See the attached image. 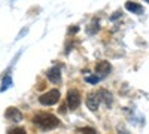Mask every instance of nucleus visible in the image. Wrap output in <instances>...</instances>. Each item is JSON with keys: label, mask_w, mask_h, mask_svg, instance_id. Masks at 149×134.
Masks as SVG:
<instances>
[{"label": "nucleus", "mask_w": 149, "mask_h": 134, "mask_svg": "<svg viewBox=\"0 0 149 134\" xmlns=\"http://www.w3.org/2000/svg\"><path fill=\"white\" fill-rule=\"evenodd\" d=\"M98 30H100V24H98V21L97 19H94L88 27H86V33H88L90 36H93V34H95Z\"/></svg>", "instance_id": "9d476101"}, {"label": "nucleus", "mask_w": 149, "mask_h": 134, "mask_svg": "<svg viewBox=\"0 0 149 134\" xmlns=\"http://www.w3.org/2000/svg\"><path fill=\"white\" fill-rule=\"evenodd\" d=\"M27 31H29V28H24V30H21V33L18 34V37H17V40H18V39H21V37H22V34H26Z\"/></svg>", "instance_id": "dca6fc26"}, {"label": "nucleus", "mask_w": 149, "mask_h": 134, "mask_svg": "<svg viewBox=\"0 0 149 134\" xmlns=\"http://www.w3.org/2000/svg\"><path fill=\"white\" fill-rule=\"evenodd\" d=\"M9 133L10 134H26V130L24 128H12V130H9Z\"/></svg>", "instance_id": "4468645a"}, {"label": "nucleus", "mask_w": 149, "mask_h": 134, "mask_svg": "<svg viewBox=\"0 0 149 134\" xmlns=\"http://www.w3.org/2000/svg\"><path fill=\"white\" fill-rule=\"evenodd\" d=\"M85 81L88 82V83H93V85H95V83H98L102 81V78L98 76V75H94V76H86L85 78Z\"/></svg>", "instance_id": "f8f14e48"}, {"label": "nucleus", "mask_w": 149, "mask_h": 134, "mask_svg": "<svg viewBox=\"0 0 149 134\" xmlns=\"http://www.w3.org/2000/svg\"><path fill=\"white\" fill-rule=\"evenodd\" d=\"M60 97H61V94L58 90H49L48 92H45L39 97V103L43 106H52V104L58 103Z\"/></svg>", "instance_id": "f03ea898"}, {"label": "nucleus", "mask_w": 149, "mask_h": 134, "mask_svg": "<svg viewBox=\"0 0 149 134\" xmlns=\"http://www.w3.org/2000/svg\"><path fill=\"white\" fill-rule=\"evenodd\" d=\"M125 9L130 10L131 14H137V15L143 14V6L136 2H125Z\"/></svg>", "instance_id": "6e6552de"}, {"label": "nucleus", "mask_w": 149, "mask_h": 134, "mask_svg": "<svg viewBox=\"0 0 149 134\" xmlns=\"http://www.w3.org/2000/svg\"><path fill=\"white\" fill-rule=\"evenodd\" d=\"M110 70H112V66H110L107 61H98V63L95 64V73H97V75L100 76L102 79L109 75Z\"/></svg>", "instance_id": "423d86ee"}, {"label": "nucleus", "mask_w": 149, "mask_h": 134, "mask_svg": "<svg viewBox=\"0 0 149 134\" xmlns=\"http://www.w3.org/2000/svg\"><path fill=\"white\" fill-rule=\"evenodd\" d=\"M12 85H14V81H12V78H10V76H5V78L2 79V87H0V92L6 91L8 88L12 87Z\"/></svg>", "instance_id": "9b49d317"}, {"label": "nucleus", "mask_w": 149, "mask_h": 134, "mask_svg": "<svg viewBox=\"0 0 149 134\" xmlns=\"http://www.w3.org/2000/svg\"><path fill=\"white\" fill-rule=\"evenodd\" d=\"M5 118L8 121H12V122L18 124V122L22 121V113H21L19 109H17V107H8L6 112H5Z\"/></svg>", "instance_id": "39448f33"}, {"label": "nucleus", "mask_w": 149, "mask_h": 134, "mask_svg": "<svg viewBox=\"0 0 149 134\" xmlns=\"http://www.w3.org/2000/svg\"><path fill=\"white\" fill-rule=\"evenodd\" d=\"M100 101H102V99H100V95H98V92L97 94L95 92H91V94L86 95L85 104H86V107H88L91 112H95L97 109H98V106H100Z\"/></svg>", "instance_id": "20e7f679"}, {"label": "nucleus", "mask_w": 149, "mask_h": 134, "mask_svg": "<svg viewBox=\"0 0 149 134\" xmlns=\"http://www.w3.org/2000/svg\"><path fill=\"white\" fill-rule=\"evenodd\" d=\"M98 95H100L102 101H104L109 107L112 106V101H113V97H112V94H110L109 91H106V90H100V91H98Z\"/></svg>", "instance_id": "1a4fd4ad"}, {"label": "nucleus", "mask_w": 149, "mask_h": 134, "mask_svg": "<svg viewBox=\"0 0 149 134\" xmlns=\"http://www.w3.org/2000/svg\"><path fill=\"white\" fill-rule=\"evenodd\" d=\"M145 2H149V0H145Z\"/></svg>", "instance_id": "f3484780"}, {"label": "nucleus", "mask_w": 149, "mask_h": 134, "mask_svg": "<svg viewBox=\"0 0 149 134\" xmlns=\"http://www.w3.org/2000/svg\"><path fill=\"white\" fill-rule=\"evenodd\" d=\"M76 131H78V133H86V134H95V133H97V130L90 128V127H85V128H78Z\"/></svg>", "instance_id": "ddd939ff"}, {"label": "nucleus", "mask_w": 149, "mask_h": 134, "mask_svg": "<svg viewBox=\"0 0 149 134\" xmlns=\"http://www.w3.org/2000/svg\"><path fill=\"white\" fill-rule=\"evenodd\" d=\"M46 78L51 81L52 83H60L61 82V69L58 66L51 67V69L46 72Z\"/></svg>", "instance_id": "0eeeda50"}, {"label": "nucleus", "mask_w": 149, "mask_h": 134, "mask_svg": "<svg viewBox=\"0 0 149 134\" xmlns=\"http://www.w3.org/2000/svg\"><path fill=\"white\" fill-rule=\"evenodd\" d=\"M33 124L37 125L40 130H54L60 125V119L52 113H37L33 118Z\"/></svg>", "instance_id": "f257e3e1"}, {"label": "nucleus", "mask_w": 149, "mask_h": 134, "mask_svg": "<svg viewBox=\"0 0 149 134\" xmlns=\"http://www.w3.org/2000/svg\"><path fill=\"white\" fill-rule=\"evenodd\" d=\"M121 15H122V14H121V10H118V12H115V15H112V17H110V19H112V21H115L116 18H121Z\"/></svg>", "instance_id": "2eb2a0df"}, {"label": "nucleus", "mask_w": 149, "mask_h": 134, "mask_svg": "<svg viewBox=\"0 0 149 134\" xmlns=\"http://www.w3.org/2000/svg\"><path fill=\"white\" fill-rule=\"evenodd\" d=\"M82 103V99H81V92L78 90H70L67 92V106L69 109L74 110V109H78Z\"/></svg>", "instance_id": "7ed1b4c3"}]
</instances>
